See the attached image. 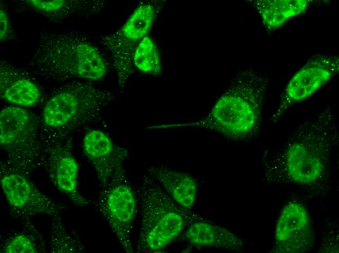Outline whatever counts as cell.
<instances>
[{
  "instance_id": "cell-1",
  "label": "cell",
  "mask_w": 339,
  "mask_h": 253,
  "mask_svg": "<svg viewBox=\"0 0 339 253\" xmlns=\"http://www.w3.org/2000/svg\"><path fill=\"white\" fill-rule=\"evenodd\" d=\"M269 79L253 69L239 72L204 116L166 128L209 130L234 140L250 139L261 127Z\"/></svg>"
},
{
  "instance_id": "cell-2",
  "label": "cell",
  "mask_w": 339,
  "mask_h": 253,
  "mask_svg": "<svg viewBox=\"0 0 339 253\" xmlns=\"http://www.w3.org/2000/svg\"><path fill=\"white\" fill-rule=\"evenodd\" d=\"M339 141L337 126L329 108L302 122L282 148L266 161L267 176L301 184L321 180L329 154Z\"/></svg>"
},
{
  "instance_id": "cell-3",
  "label": "cell",
  "mask_w": 339,
  "mask_h": 253,
  "mask_svg": "<svg viewBox=\"0 0 339 253\" xmlns=\"http://www.w3.org/2000/svg\"><path fill=\"white\" fill-rule=\"evenodd\" d=\"M27 68L44 79L61 82L74 79L98 81L108 70L104 55L83 36L47 30L40 33Z\"/></svg>"
},
{
  "instance_id": "cell-4",
  "label": "cell",
  "mask_w": 339,
  "mask_h": 253,
  "mask_svg": "<svg viewBox=\"0 0 339 253\" xmlns=\"http://www.w3.org/2000/svg\"><path fill=\"white\" fill-rule=\"evenodd\" d=\"M137 199L141 226L136 250L139 253L160 251L192 223L209 221L178 205L150 175L143 178Z\"/></svg>"
},
{
  "instance_id": "cell-5",
  "label": "cell",
  "mask_w": 339,
  "mask_h": 253,
  "mask_svg": "<svg viewBox=\"0 0 339 253\" xmlns=\"http://www.w3.org/2000/svg\"><path fill=\"white\" fill-rule=\"evenodd\" d=\"M113 99L110 91L89 82L74 80L55 91L42 112L43 130L68 136L72 131L94 121Z\"/></svg>"
},
{
  "instance_id": "cell-6",
  "label": "cell",
  "mask_w": 339,
  "mask_h": 253,
  "mask_svg": "<svg viewBox=\"0 0 339 253\" xmlns=\"http://www.w3.org/2000/svg\"><path fill=\"white\" fill-rule=\"evenodd\" d=\"M40 121L33 112L9 106L0 113V144L6 164L27 176L41 165L42 134Z\"/></svg>"
},
{
  "instance_id": "cell-7",
  "label": "cell",
  "mask_w": 339,
  "mask_h": 253,
  "mask_svg": "<svg viewBox=\"0 0 339 253\" xmlns=\"http://www.w3.org/2000/svg\"><path fill=\"white\" fill-rule=\"evenodd\" d=\"M136 204L135 193L124 169L102 188L97 200L100 214L127 253L133 251L132 235Z\"/></svg>"
},
{
  "instance_id": "cell-8",
  "label": "cell",
  "mask_w": 339,
  "mask_h": 253,
  "mask_svg": "<svg viewBox=\"0 0 339 253\" xmlns=\"http://www.w3.org/2000/svg\"><path fill=\"white\" fill-rule=\"evenodd\" d=\"M44 131L41 165L45 167L57 189L74 204L81 207L87 205L88 201L80 195L77 188L78 164L72 152L71 142L67 136Z\"/></svg>"
},
{
  "instance_id": "cell-9",
  "label": "cell",
  "mask_w": 339,
  "mask_h": 253,
  "mask_svg": "<svg viewBox=\"0 0 339 253\" xmlns=\"http://www.w3.org/2000/svg\"><path fill=\"white\" fill-rule=\"evenodd\" d=\"M1 187L8 204L16 215L23 218L38 215L51 217L60 215L64 208L42 193L28 176L0 163Z\"/></svg>"
},
{
  "instance_id": "cell-10",
  "label": "cell",
  "mask_w": 339,
  "mask_h": 253,
  "mask_svg": "<svg viewBox=\"0 0 339 253\" xmlns=\"http://www.w3.org/2000/svg\"><path fill=\"white\" fill-rule=\"evenodd\" d=\"M339 69V57L320 54L310 58L289 80L271 117L276 123L292 106L307 99L326 84Z\"/></svg>"
},
{
  "instance_id": "cell-11",
  "label": "cell",
  "mask_w": 339,
  "mask_h": 253,
  "mask_svg": "<svg viewBox=\"0 0 339 253\" xmlns=\"http://www.w3.org/2000/svg\"><path fill=\"white\" fill-rule=\"evenodd\" d=\"M83 147L85 155L96 171L102 188L124 169L123 162L128 156V150L115 145L102 131H88L83 138Z\"/></svg>"
},
{
  "instance_id": "cell-12",
  "label": "cell",
  "mask_w": 339,
  "mask_h": 253,
  "mask_svg": "<svg viewBox=\"0 0 339 253\" xmlns=\"http://www.w3.org/2000/svg\"><path fill=\"white\" fill-rule=\"evenodd\" d=\"M0 93L5 101L21 107H30L42 99L40 88L28 72L0 60Z\"/></svg>"
},
{
  "instance_id": "cell-13",
  "label": "cell",
  "mask_w": 339,
  "mask_h": 253,
  "mask_svg": "<svg viewBox=\"0 0 339 253\" xmlns=\"http://www.w3.org/2000/svg\"><path fill=\"white\" fill-rule=\"evenodd\" d=\"M157 5L145 2L132 13L119 31L108 35L112 47L119 53L132 56L139 42L151 30L156 17Z\"/></svg>"
},
{
  "instance_id": "cell-14",
  "label": "cell",
  "mask_w": 339,
  "mask_h": 253,
  "mask_svg": "<svg viewBox=\"0 0 339 253\" xmlns=\"http://www.w3.org/2000/svg\"><path fill=\"white\" fill-rule=\"evenodd\" d=\"M24 6L50 20L61 21L80 15L99 12L104 2L100 0H25Z\"/></svg>"
},
{
  "instance_id": "cell-15",
  "label": "cell",
  "mask_w": 339,
  "mask_h": 253,
  "mask_svg": "<svg viewBox=\"0 0 339 253\" xmlns=\"http://www.w3.org/2000/svg\"><path fill=\"white\" fill-rule=\"evenodd\" d=\"M148 172L176 203L184 208L191 209L197 189L194 178L186 173L162 167H151Z\"/></svg>"
},
{
  "instance_id": "cell-16",
  "label": "cell",
  "mask_w": 339,
  "mask_h": 253,
  "mask_svg": "<svg viewBox=\"0 0 339 253\" xmlns=\"http://www.w3.org/2000/svg\"><path fill=\"white\" fill-rule=\"evenodd\" d=\"M185 238L190 243L203 246L237 251L243 242L236 235L209 221H199L190 224L186 229Z\"/></svg>"
},
{
  "instance_id": "cell-17",
  "label": "cell",
  "mask_w": 339,
  "mask_h": 253,
  "mask_svg": "<svg viewBox=\"0 0 339 253\" xmlns=\"http://www.w3.org/2000/svg\"><path fill=\"white\" fill-rule=\"evenodd\" d=\"M309 2L307 0H257L252 3L265 26L275 30L289 19L303 13Z\"/></svg>"
},
{
  "instance_id": "cell-18",
  "label": "cell",
  "mask_w": 339,
  "mask_h": 253,
  "mask_svg": "<svg viewBox=\"0 0 339 253\" xmlns=\"http://www.w3.org/2000/svg\"><path fill=\"white\" fill-rule=\"evenodd\" d=\"M312 233L309 216L303 205L297 202H291L283 207L275 231L277 244Z\"/></svg>"
},
{
  "instance_id": "cell-19",
  "label": "cell",
  "mask_w": 339,
  "mask_h": 253,
  "mask_svg": "<svg viewBox=\"0 0 339 253\" xmlns=\"http://www.w3.org/2000/svg\"><path fill=\"white\" fill-rule=\"evenodd\" d=\"M132 63L140 72L154 75L161 73V59L157 47L148 35L136 46L133 54Z\"/></svg>"
},
{
  "instance_id": "cell-20",
  "label": "cell",
  "mask_w": 339,
  "mask_h": 253,
  "mask_svg": "<svg viewBox=\"0 0 339 253\" xmlns=\"http://www.w3.org/2000/svg\"><path fill=\"white\" fill-rule=\"evenodd\" d=\"M60 215L53 216L50 237V251L53 253H79L84 246L76 235L65 227Z\"/></svg>"
},
{
  "instance_id": "cell-21",
  "label": "cell",
  "mask_w": 339,
  "mask_h": 253,
  "mask_svg": "<svg viewBox=\"0 0 339 253\" xmlns=\"http://www.w3.org/2000/svg\"><path fill=\"white\" fill-rule=\"evenodd\" d=\"M1 251L6 253H36L44 251L41 235L29 222L25 230L7 239Z\"/></svg>"
},
{
  "instance_id": "cell-22",
  "label": "cell",
  "mask_w": 339,
  "mask_h": 253,
  "mask_svg": "<svg viewBox=\"0 0 339 253\" xmlns=\"http://www.w3.org/2000/svg\"><path fill=\"white\" fill-rule=\"evenodd\" d=\"M12 29L8 14L4 9L0 6V40L4 41L9 38Z\"/></svg>"
}]
</instances>
